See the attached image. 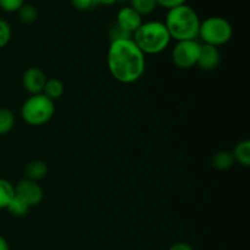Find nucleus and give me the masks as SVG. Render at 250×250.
I'll list each match as a JSON object with an SVG mask.
<instances>
[{
  "mask_svg": "<svg viewBox=\"0 0 250 250\" xmlns=\"http://www.w3.org/2000/svg\"><path fill=\"white\" fill-rule=\"evenodd\" d=\"M71 4L78 11H87L90 7L94 6V5H98L97 0H71Z\"/></svg>",
  "mask_w": 250,
  "mask_h": 250,
  "instance_id": "23",
  "label": "nucleus"
},
{
  "mask_svg": "<svg viewBox=\"0 0 250 250\" xmlns=\"http://www.w3.org/2000/svg\"><path fill=\"white\" fill-rule=\"evenodd\" d=\"M115 23L126 31L127 33L133 36L134 32L143 23V17L136 11L132 6H124L119 10L116 15V22Z\"/></svg>",
  "mask_w": 250,
  "mask_h": 250,
  "instance_id": "8",
  "label": "nucleus"
},
{
  "mask_svg": "<svg viewBox=\"0 0 250 250\" xmlns=\"http://www.w3.org/2000/svg\"><path fill=\"white\" fill-rule=\"evenodd\" d=\"M29 209H31V208H29L23 200H21L19 197H16V195L12 198V200L9 203V205H7L6 208L7 211H9L12 216L16 217L24 216V215L28 212Z\"/></svg>",
  "mask_w": 250,
  "mask_h": 250,
  "instance_id": "18",
  "label": "nucleus"
},
{
  "mask_svg": "<svg viewBox=\"0 0 250 250\" xmlns=\"http://www.w3.org/2000/svg\"><path fill=\"white\" fill-rule=\"evenodd\" d=\"M200 19L197 11L185 4L167 11L164 24L166 26L171 39L177 42L195 41L199 36Z\"/></svg>",
  "mask_w": 250,
  "mask_h": 250,
  "instance_id": "2",
  "label": "nucleus"
},
{
  "mask_svg": "<svg viewBox=\"0 0 250 250\" xmlns=\"http://www.w3.org/2000/svg\"><path fill=\"white\" fill-rule=\"evenodd\" d=\"M15 195L23 200L29 208L37 207L43 200L44 193L41 186L36 181L22 180L15 187Z\"/></svg>",
  "mask_w": 250,
  "mask_h": 250,
  "instance_id": "7",
  "label": "nucleus"
},
{
  "mask_svg": "<svg viewBox=\"0 0 250 250\" xmlns=\"http://www.w3.org/2000/svg\"><path fill=\"white\" fill-rule=\"evenodd\" d=\"M46 173H48V166L41 160L31 161L24 168V175H26L27 180L36 181V182L45 177Z\"/></svg>",
  "mask_w": 250,
  "mask_h": 250,
  "instance_id": "11",
  "label": "nucleus"
},
{
  "mask_svg": "<svg viewBox=\"0 0 250 250\" xmlns=\"http://www.w3.org/2000/svg\"><path fill=\"white\" fill-rule=\"evenodd\" d=\"M142 17L150 15L158 6L156 0H131V5Z\"/></svg>",
  "mask_w": 250,
  "mask_h": 250,
  "instance_id": "16",
  "label": "nucleus"
},
{
  "mask_svg": "<svg viewBox=\"0 0 250 250\" xmlns=\"http://www.w3.org/2000/svg\"><path fill=\"white\" fill-rule=\"evenodd\" d=\"M0 250H10L9 243H7V241L1 234H0Z\"/></svg>",
  "mask_w": 250,
  "mask_h": 250,
  "instance_id": "26",
  "label": "nucleus"
},
{
  "mask_svg": "<svg viewBox=\"0 0 250 250\" xmlns=\"http://www.w3.org/2000/svg\"><path fill=\"white\" fill-rule=\"evenodd\" d=\"M11 27L9 22L0 19V49L5 48L11 39Z\"/></svg>",
  "mask_w": 250,
  "mask_h": 250,
  "instance_id": "20",
  "label": "nucleus"
},
{
  "mask_svg": "<svg viewBox=\"0 0 250 250\" xmlns=\"http://www.w3.org/2000/svg\"><path fill=\"white\" fill-rule=\"evenodd\" d=\"M117 0H97V4L105 5V6H110V5H114Z\"/></svg>",
  "mask_w": 250,
  "mask_h": 250,
  "instance_id": "27",
  "label": "nucleus"
},
{
  "mask_svg": "<svg viewBox=\"0 0 250 250\" xmlns=\"http://www.w3.org/2000/svg\"><path fill=\"white\" fill-rule=\"evenodd\" d=\"M233 36V27L229 20L220 16H211L200 22L199 36L204 44L212 46L224 45L229 43Z\"/></svg>",
  "mask_w": 250,
  "mask_h": 250,
  "instance_id": "5",
  "label": "nucleus"
},
{
  "mask_svg": "<svg viewBox=\"0 0 250 250\" xmlns=\"http://www.w3.org/2000/svg\"><path fill=\"white\" fill-rule=\"evenodd\" d=\"M211 161L214 167L220 171L229 170V168L232 167V165H233L234 163L232 153H229V151H226V150L219 151V153L215 154V155L212 156Z\"/></svg>",
  "mask_w": 250,
  "mask_h": 250,
  "instance_id": "15",
  "label": "nucleus"
},
{
  "mask_svg": "<svg viewBox=\"0 0 250 250\" xmlns=\"http://www.w3.org/2000/svg\"><path fill=\"white\" fill-rule=\"evenodd\" d=\"M15 197V187L5 178H0V210L6 209Z\"/></svg>",
  "mask_w": 250,
  "mask_h": 250,
  "instance_id": "14",
  "label": "nucleus"
},
{
  "mask_svg": "<svg viewBox=\"0 0 250 250\" xmlns=\"http://www.w3.org/2000/svg\"><path fill=\"white\" fill-rule=\"evenodd\" d=\"M220 61H221V54L219 48L209 44H202L197 66L204 71H211L219 66Z\"/></svg>",
  "mask_w": 250,
  "mask_h": 250,
  "instance_id": "10",
  "label": "nucleus"
},
{
  "mask_svg": "<svg viewBox=\"0 0 250 250\" xmlns=\"http://www.w3.org/2000/svg\"><path fill=\"white\" fill-rule=\"evenodd\" d=\"M156 1H158V6H163L170 10L173 7L181 6V5H185L187 0H156Z\"/></svg>",
  "mask_w": 250,
  "mask_h": 250,
  "instance_id": "24",
  "label": "nucleus"
},
{
  "mask_svg": "<svg viewBox=\"0 0 250 250\" xmlns=\"http://www.w3.org/2000/svg\"><path fill=\"white\" fill-rule=\"evenodd\" d=\"M63 90H65L63 83L58 78H51V80L46 81L43 94L54 102V100L59 99L63 94Z\"/></svg>",
  "mask_w": 250,
  "mask_h": 250,
  "instance_id": "13",
  "label": "nucleus"
},
{
  "mask_svg": "<svg viewBox=\"0 0 250 250\" xmlns=\"http://www.w3.org/2000/svg\"><path fill=\"white\" fill-rule=\"evenodd\" d=\"M17 12H19V17L21 20V22H23L26 24L34 23L37 21V19H38V10L33 5L24 4Z\"/></svg>",
  "mask_w": 250,
  "mask_h": 250,
  "instance_id": "19",
  "label": "nucleus"
},
{
  "mask_svg": "<svg viewBox=\"0 0 250 250\" xmlns=\"http://www.w3.org/2000/svg\"><path fill=\"white\" fill-rule=\"evenodd\" d=\"M168 250H193V248L189 246V244L182 243V242H181V243L173 244V246Z\"/></svg>",
  "mask_w": 250,
  "mask_h": 250,
  "instance_id": "25",
  "label": "nucleus"
},
{
  "mask_svg": "<svg viewBox=\"0 0 250 250\" xmlns=\"http://www.w3.org/2000/svg\"><path fill=\"white\" fill-rule=\"evenodd\" d=\"M106 62L112 77L124 84L137 82L146 71V55L132 38L110 42Z\"/></svg>",
  "mask_w": 250,
  "mask_h": 250,
  "instance_id": "1",
  "label": "nucleus"
},
{
  "mask_svg": "<svg viewBox=\"0 0 250 250\" xmlns=\"http://www.w3.org/2000/svg\"><path fill=\"white\" fill-rule=\"evenodd\" d=\"M55 112L54 102L43 93L31 95L21 107V117L29 126H42L51 120Z\"/></svg>",
  "mask_w": 250,
  "mask_h": 250,
  "instance_id": "4",
  "label": "nucleus"
},
{
  "mask_svg": "<svg viewBox=\"0 0 250 250\" xmlns=\"http://www.w3.org/2000/svg\"><path fill=\"white\" fill-rule=\"evenodd\" d=\"M232 156H233V160L236 163L241 164V165L246 166V167H249L250 166V142L247 139V141L239 142L238 144L234 148L233 153H232Z\"/></svg>",
  "mask_w": 250,
  "mask_h": 250,
  "instance_id": "12",
  "label": "nucleus"
},
{
  "mask_svg": "<svg viewBox=\"0 0 250 250\" xmlns=\"http://www.w3.org/2000/svg\"><path fill=\"white\" fill-rule=\"evenodd\" d=\"M15 126V115L7 109H0V136L9 133Z\"/></svg>",
  "mask_w": 250,
  "mask_h": 250,
  "instance_id": "17",
  "label": "nucleus"
},
{
  "mask_svg": "<svg viewBox=\"0 0 250 250\" xmlns=\"http://www.w3.org/2000/svg\"><path fill=\"white\" fill-rule=\"evenodd\" d=\"M132 41L144 55H156L166 50L171 42L166 26L161 21L143 22L132 36Z\"/></svg>",
  "mask_w": 250,
  "mask_h": 250,
  "instance_id": "3",
  "label": "nucleus"
},
{
  "mask_svg": "<svg viewBox=\"0 0 250 250\" xmlns=\"http://www.w3.org/2000/svg\"><path fill=\"white\" fill-rule=\"evenodd\" d=\"M109 37L112 41H120V39H129L132 38V34L127 33L126 31H124L122 28H120L116 23L109 29Z\"/></svg>",
  "mask_w": 250,
  "mask_h": 250,
  "instance_id": "22",
  "label": "nucleus"
},
{
  "mask_svg": "<svg viewBox=\"0 0 250 250\" xmlns=\"http://www.w3.org/2000/svg\"><path fill=\"white\" fill-rule=\"evenodd\" d=\"M46 81L45 73L38 67L28 68L22 76V85L32 95L43 93Z\"/></svg>",
  "mask_w": 250,
  "mask_h": 250,
  "instance_id": "9",
  "label": "nucleus"
},
{
  "mask_svg": "<svg viewBox=\"0 0 250 250\" xmlns=\"http://www.w3.org/2000/svg\"><path fill=\"white\" fill-rule=\"evenodd\" d=\"M24 4V0H0V7L6 12H17Z\"/></svg>",
  "mask_w": 250,
  "mask_h": 250,
  "instance_id": "21",
  "label": "nucleus"
},
{
  "mask_svg": "<svg viewBox=\"0 0 250 250\" xmlns=\"http://www.w3.org/2000/svg\"><path fill=\"white\" fill-rule=\"evenodd\" d=\"M200 46L202 44L198 43L197 41L177 42L172 50V60L175 65L183 70L197 66Z\"/></svg>",
  "mask_w": 250,
  "mask_h": 250,
  "instance_id": "6",
  "label": "nucleus"
}]
</instances>
